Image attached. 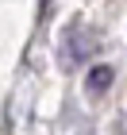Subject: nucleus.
Wrapping results in <instances>:
<instances>
[{"mask_svg":"<svg viewBox=\"0 0 127 135\" xmlns=\"http://www.w3.org/2000/svg\"><path fill=\"white\" fill-rule=\"evenodd\" d=\"M112 77H116V70H112V66H93V70H89V77H85V89H89V93H104L108 85H112Z\"/></svg>","mask_w":127,"mask_h":135,"instance_id":"obj_2","label":"nucleus"},{"mask_svg":"<svg viewBox=\"0 0 127 135\" xmlns=\"http://www.w3.org/2000/svg\"><path fill=\"white\" fill-rule=\"evenodd\" d=\"M93 50H96V35H93V31H77L73 39H69L65 62H69V66H77V62H85V58H89Z\"/></svg>","mask_w":127,"mask_h":135,"instance_id":"obj_1","label":"nucleus"}]
</instances>
